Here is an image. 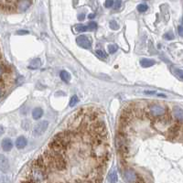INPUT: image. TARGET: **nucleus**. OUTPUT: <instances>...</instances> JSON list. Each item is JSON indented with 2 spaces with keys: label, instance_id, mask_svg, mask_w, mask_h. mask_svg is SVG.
Segmentation results:
<instances>
[{
  "label": "nucleus",
  "instance_id": "nucleus-1",
  "mask_svg": "<svg viewBox=\"0 0 183 183\" xmlns=\"http://www.w3.org/2000/svg\"><path fill=\"white\" fill-rule=\"evenodd\" d=\"M18 183H103L111 158L106 125L93 109L74 113Z\"/></svg>",
  "mask_w": 183,
  "mask_h": 183
},
{
  "label": "nucleus",
  "instance_id": "nucleus-2",
  "mask_svg": "<svg viewBox=\"0 0 183 183\" xmlns=\"http://www.w3.org/2000/svg\"><path fill=\"white\" fill-rule=\"evenodd\" d=\"M149 114L153 117H161L166 114V109L159 105H152L149 107Z\"/></svg>",
  "mask_w": 183,
  "mask_h": 183
},
{
  "label": "nucleus",
  "instance_id": "nucleus-3",
  "mask_svg": "<svg viewBox=\"0 0 183 183\" xmlns=\"http://www.w3.org/2000/svg\"><path fill=\"white\" fill-rule=\"evenodd\" d=\"M48 126H49V122L47 120L39 122L34 127V130H33L34 135L35 137H40L42 134H44V132L47 130V128H48Z\"/></svg>",
  "mask_w": 183,
  "mask_h": 183
},
{
  "label": "nucleus",
  "instance_id": "nucleus-4",
  "mask_svg": "<svg viewBox=\"0 0 183 183\" xmlns=\"http://www.w3.org/2000/svg\"><path fill=\"white\" fill-rule=\"evenodd\" d=\"M77 44L80 46V47H82V48L83 49H91V46H92V42H91V40L89 39L88 37H86L85 35H81V36H79L77 38Z\"/></svg>",
  "mask_w": 183,
  "mask_h": 183
},
{
  "label": "nucleus",
  "instance_id": "nucleus-5",
  "mask_svg": "<svg viewBox=\"0 0 183 183\" xmlns=\"http://www.w3.org/2000/svg\"><path fill=\"white\" fill-rule=\"evenodd\" d=\"M0 168H1V170L6 172L8 170L9 168V163L7 158L3 156V155H0Z\"/></svg>",
  "mask_w": 183,
  "mask_h": 183
},
{
  "label": "nucleus",
  "instance_id": "nucleus-6",
  "mask_svg": "<svg viewBox=\"0 0 183 183\" xmlns=\"http://www.w3.org/2000/svg\"><path fill=\"white\" fill-rule=\"evenodd\" d=\"M27 144V140L25 137H17L16 140V147L18 149H22L24 148Z\"/></svg>",
  "mask_w": 183,
  "mask_h": 183
},
{
  "label": "nucleus",
  "instance_id": "nucleus-7",
  "mask_svg": "<svg viewBox=\"0 0 183 183\" xmlns=\"http://www.w3.org/2000/svg\"><path fill=\"white\" fill-rule=\"evenodd\" d=\"M13 147V143L9 138H5L2 141V148L5 151H10Z\"/></svg>",
  "mask_w": 183,
  "mask_h": 183
},
{
  "label": "nucleus",
  "instance_id": "nucleus-8",
  "mask_svg": "<svg viewBox=\"0 0 183 183\" xmlns=\"http://www.w3.org/2000/svg\"><path fill=\"white\" fill-rule=\"evenodd\" d=\"M173 115L179 121H183V110L180 107H174L173 109Z\"/></svg>",
  "mask_w": 183,
  "mask_h": 183
},
{
  "label": "nucleus",
  "instance_id": "nucleus-9",
  "mask_svg": "<svg viewBox=\"0 0 183 183\" xmlns=\"http://www.w3.org/2000/svg\"><path fill=\"white\" fill-rule=\"evenodd\" d=\"M156 63V62L153 60H149V59H143L140 60V64H141V66L144 68H148V67H151L153 65Z\"/></svg>",
  "mask_w": 183,
  "mask_h": 183
},
{
  "label": "nucleus",
  "instance_id": "nucleus-10",
  "mask_svg": "<svg viewBox=\"0 0 183 183\" xmlns=\"http://www.w3.org/2000/svg\"><path fill=\"white\" fill-rule=\"evenodd\" d=\"M42 115H43V110L40 108V107H37V108L33 109V111H32V116H33V118L35 120L40 119L42 116Z\"/></svg>",
  "mask_w": 183,
  "mask_h": 183
},
{
  "label": "nucleus",
  "instance_id": "nucleus-11",
  "mask_svg": "<svg viewBox=\"0 0 183 183\" xmlns=\"http://www.w3.org/2000/svg\"><path fill=\"white\" fill-rule=\"evenodd\" d=\"M40 64H41V60H40V59L36 58L35 60H32V62H30L29 68V69H32V70H35V69H38V68H39V67L40 66Z\"/></svg>",
  "mask_w": 183,
  "mask_h": 183
},
{
  "label": "nucleus",
  "instance_id": "nucleus-12",
  "mask_svg": "<svg viewBox=\"0 0 183 183\" xmlns=\"http://www.w3.org/2000/svg\"><path fill=\"white\" fill-rule=\"evenodd\" d=\"M60 77L65 82H69L70 80H71V75H70V73L68 72H66V71H62V72H60Z\"/></svg>",
  "mask_w": 183,
  "mask_h": 183
},
{
  "label": "nucleus",
  "instance_id": "nucleus-13",
  "mask_svg": "<svg viewBox=\"0 0 183 183\" xmlns=\"http://www.w3.org/2000/svg\"><path fill=\"white\" fill-rule=\"evenodd\" d=\"M109 181H110V183H116L117 182V173H116V171H112L109 174Z\"/></svg>",
  "mask_w": 183,
  "mask_h": 183
},
{
  "label": "nucleus",
  "instance_id": "nucleus-14",
  "mask_svg": "<svg viewBox=\"0 0 183 183\" xmlns=\"http://www.w3.org/2000/svg\"><path fill=\"white\" fill-rule=\"evenodd\" d=\"M74 29L76 32H84V31H86L88 29H87V26H84V25H82V24H80V25H76L74 27Z\"/></svg>",
  "mask_w": 183,
  "mask_h": 183
},
{
  "label": "nucleus",
  "instance_id": "nucleus-15",
  "mask_svg": "<svg viewBox=\"0 0 183 183\" xmlns=\"http://www.w3.org/2000/svg\"><path fill=\"white\" fill-rule=\"evenodd\" d=\"M79 99H78V97L76 95H73L72 98H71V100H70V106L71 107H73L77 105V103H78Z\"/></svg>",
  "mask_w": 183,
  "mask_h": 183
},
{
  "label": "nucleus",
  "instance_id": "nucleus-16",
  "mask_svg": "<svg viewBox=\"0 0 183 183\" xmlns=\"http://www.w3.org/2000/svg\"><path fill=\"white\" fill-rule=\"evenodd\" d=\"M137 10L140 13H143V12H146L147 10V6L145 4H140L137 6Z\"/></svg>",
  "mask_w": 183,
  "mask_h": 183
},
{
  "label": "nucleus",
  "instance_id": "nucleus-17",
  "mask_svg": "<svg viewBox=\"0 0 183 183\" xmlns=\"http://www.w3.org/2000/svg\"><path fill=\"white\" fill-rule=\"evenodd\" d=\"M87 29H90V30H95V29H97V24L95 22H93V21L89 22L88 25H87Z\"/></svg>",
  "mask_w": 183,
  "mask_h": 183
},
{
  "label": "nucleus",
  "instance_id": "nucleus-18",
  "mask_svg": "<svg viewBox=\"0 0 183 183\" xmlns=\"http://www.w3.org/2000/svg\"><path fill=\"white\" fill-rule=\"evenodd\" d=\"M117 49H118V47H117L116 45H114V44H111V45L108 46V51L111 54H114L117 50Z\"/></svg>",
  "mask_w": 183,
  "mask_h": 183
},
{
  "label": "nucleus",
  "instance_id": "nucleus-19",
  "mask_svg": "<svg viewBox=\"0 0 183 183\" xmlns=\"http://www.w3.org/2000/svg\"><path fill=\"white\" fill-rule=\"evenodd\" d=\"M95 52H96V54H97L98 57L103 58V59H105V58H106V54H105L102 50H96Z\"/></svg>",
  "mask_w": 183,
  "mask_h": 183
},
{
  "label": "nucleus",
  "instance_id": "nucleus-20",
  "mask_svg": "<svg viewBox=\"0 0 183 183\" xmlns=\"http://www.w3.org/2000/svg\"><path fill=\"white\" fill-rule=\"evenodd\" d=\"M110 27H111L112 29L115 30V29H118L119 26H118V24H117V23L115 20H111L110 21Z\"/></svg>",
  "mask_w": 183,
  "mask_h": 183
},
{
  "label": "nucleus",
  "instance_id": "nucleus-21",
  "mask_svg": "<svg viewBox=\"0 0 183 183\" xmlns=\"http://www.w3.org/2000/svg\"><path fill=\"white\" fill-rule=\"evenodd\" d=\"M164 39H166L168 40H171L174 39V35H173L171 32H168L165 35H164Z\"/></svg>",
  "mask_w": 183,
  "mask_h": 183
},
{
  "label": "nucleus",
  "instance_id": "nucleus-22",
  "mask_svg": "<svg viewBox=\"0 0 183 183\" xmlns=\"http://www.w3.org/2000/svg\"><path fill=\"white\" fill-rule=\"evenodd\" d=\"M114 5H115V9H119L122 6V1L121 0H115V1H114Z\"/></svg>",
  "mask_w": 183,
  "mask_h": 183
},
{
  "label": "nucleus",
  "instance_id": "nucleus-23",
  "mask_svg": "<svg viewBox=\"0 0 183 183\" xmlns=\"http://www.w3.org/2000/svg\"><path fill=\"white\" fill-rule=\"evenodd\" d=\"M105 7H111L112 6H114V0H105Z\"/></svg>",
  "mask_w": 183,
  "mask_h": 183
},
{
  "label": "nucleus",
  "instance_id": "nucleus-24",
  "mask_svg": "<svg viewBox=\"0 0 183 183\" xmlns=\"http://www.w3.org/2000/svg\"><path fill=\"white\" fill-rule=\"evenodd\" d=\"M176 73L178 74V76H179L180 79L183 80V71L182 70H179V69L176 70Z\"/></svg>",
  "mask_w": 183,
  "mask_h": 183
},
{
  "label": "nucleus",
  "instance_id": "nucleus-25",
  "mask_svg": "<svg viewBox=\"0 0 183 183\" xmlns=\"http://www.w3.org/2000/svg\"><path fill=\"white\" fill-rule=\"evenodd\" d=\"M178 31H179V35L183 38V26H180L178 27Z\"/></svg>",
  "mask_w": 183,
  "mask_h": 183
},
{
  "label": "nucleus",
  "instance_id": "nucleus-26",
  "mask_svg": "<svg viewBox=\"0 0 183 183\" xmlns=\"http://www.w3.org/2000/svg\"><path fill=\"white\" fill-rule=\"evenodd\" d=\"M17 34H18V35H26V34H29V31H27V30H18L17 32Z\"/></svg>",
  "mask_w": 183,
  "mask_h": 183
},
{
  "label": "nucleus",
  "instance_id": "nucleus-27",
  "mask_svg": "<svg viewBox=\"0 0 183 183\" xmlns=\"http://www.w3.org/2000/svg\"><path fill=\"white\" fill-rule=\"evenodd\" d=\"M84 18H85V15H84L83 13H81L80 15H78V19L79 20L82 21V20H84Z\"/></svg>",
  "mask_w": 183,
  "mask_h": 183
},
{
  "label": "nucleus",
  "instance_id": "nucleus-28",
  "mask_svg": "<svg viewBox=\"0 0 183 183\" xmlns=\"http://www.w3.org/2000/svg\"><path fill=\"white\" fill-rule=\"evenodd\" d=\"M4 134V128H3V126L0 125V137Z\"/></svg>",
  "mask_w": 183,
  "mask_h": 183
},
{
  "label": "nucleus",
  "instance_id": "nucleus-29",
  "mask_svg": "<svg viewBox=\"0 0 183 183\" xmlns=\"http://www.w3.org/2000/svg\"><path fill=\"white\" fill-rule=\"evenodd\" d=\"M95 14H90V15L88 16V18H90V19H93V18H95Z\"/></svg>",
  "mask_w": 183,
  "mask_h": 183
}]
</instances>
